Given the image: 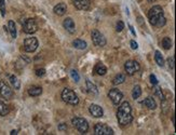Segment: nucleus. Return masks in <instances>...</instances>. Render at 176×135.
I'll return each mask as SVG.
<instances>
[{
    "instance_id": "f257e3e1",
    "label": "nucleus",
    "mask_w": 176,
    "mask_h": 135,
    "mask_svg": "<svg viewBox=\"0 0 176 135\" xmlns=\"http://www.w3.org/2000/svg\"><path fill=\"white\" fill-rule=\"evenodd\" d=\"M149 22L156 27H162L167 23V19L164 17V12L160 5H155L148 12Z\"/></svg>"
},
{
    "instance_id": "f03ea898",
    "label": "nucleus",
    "mask_w": 176,
    "mask_h": 135,
    "mask_svg": "<svg viewBox=\"0 0 176 135\" xmlns=\"http://www.w3.org/2000/svg\"><path fill=\"white\" fill-rule=\"evenodd\" d=\"M117 118L121 126H127L130 124L133 120L132 117V107L129 102H123L119 106L118 112H117Z\"/></svg>"
},
{
    "instance_id": "7ed1b4c3",
    "label": "nucleus",
    "mask_w": 176,
    "mask_h": 135,
    "mask_svg": "<svg viewBox=\"0 0 176 135\" xmlns=\"http://www.w3.org/2000/svg\"><path fill=\"white\" fill-rule=\"evenodd\" d=\"M62 98L63 100L66 103V104H69V105H78L79 103V98L77 96V94L75 93L72 90L70 89H64L62 92Z\"/></svg>"
},
{
    "instance_id": "20e7f679",
    "label": "nucleus",
    "mask_w": 176,
    "mask_h": 135,
    "mask_svg": "<svg viewBox=\"0 0 176 135\" xmlns=\"http://www.w3.org/2000/svg\"><path fill=\"white\" fill-rule=\"evenodd\" d=\"M72 122L75 128L80 133H86L89 131V123L86 119L80 118V117H76V118L72 119Z\"/></svg>"
},
{
    "instance_id": "39448f33",
    "label": "nucleus",
    "mask_w": 176,
    "mask_h": 135,
    "mask_svg": "<svg viewBox=\"0 0 176 135\" xmlns=\"http://www.w3.org/2000/svg\"><path fill=\"white\" fill-rule=\"evenodd\" d=\"M0 95L5 100H10L13 96V90L3 80H0Z\"/></svg>"
},
{
    "instance_id": "423d86ee",
    "label": "nucleus",
    "mask_w": 176,
    "mask_h": 135,
    "mask_svg": "<svg viewBox=\"0 0 176 135\" xmlns=\"http://www.w3.org/2000/svg\"><path fill=\"white\" fill-rule=\"evenodd\" d=\"M38 48V40L35 37H28L24 40V50L28 53L35 52Z\"/></svg>"
},
{
    "instance_id": "0eeeda50",
    "label": "nucleus",
    "mask_w": 176,
    "mask_h": 135,
    "mask_svg": "<svg viewBox=\"0 0 176 135\" xmlns=\"http://www.w3.org/2000/svg\"><path fill=\"white\" fill-rule=\"evenodd\" d=\"M23 31L28 35L35 34L38 31V25L34 19H27L23 23Z\"/></svg>"
},
{
    "instance_id": "6e6552de",
    "label": "nucleus",
    "mask_w": 176,
    "mask_h": 135,
    "mask_svg": "<svg viewBox=\"0 0 176 135\" xmlns=\"http://www.w3.org/2000/svg\"><path fill=\"white\" fill-rule=\"evenodd\" d=\"M92 41L96 47H105L106 46V38L104 37L102 33L97 31V29H93L92 31Z\"/></svg>"
},
{
    "instance_id": "1a4fd4ad",
    "label": "nucleus",
    "mask_w": 176,
    "mask_h": 135,
    "mask_svg": "<svg viewBox=\"0 0 176 135\" xmlns=\"http://www.w3.org/2000/svg\"><path fill=\"white\" fill-rule=\"evenodd\" d=\"M95 135H112L114 131L110 126H108L105 123H97L94 128Z\"/></svg>"
},
{
    "instance_id": "9d476101",
    "label": "nucleus",
    "mask_w": 176,
    "mask_h": 135,
    "mask_svg": "<svg viewBox=\"0 0 176 135\" xmlns=\"http://www.w3.org/2000/svg\"><path fill=\"white\" fill-rule=\"evenodd\" d=\"M124 69L127 75L133 76L135 72H137L141 69V66H139V64L137 63L136 61H127V63L124 64Z\"/></svg>"
},
{
    "instance_id": "9b49d317",
    "label": "nucleus",
    "mask_w": 176,
    "mask_h": 135,
    "mask_svg": "<svg viewBox=\"0 0 176 135\" xmlns=\"http://www.w3.org/2000/svg\"><path fill=\"white\" fill-rule=\"evenodd\" d=\"M108 96L115 105H119V103H120L123 98L122 92H121L120 90H118V89H111L108 93Z\"/></svg>"
},
{
    "instance_id": "f8f14e48",
    "label": "nucleus",
    "mask_w": 176,
    "mask_h": 135,
    "mask_svg": "<svg viewBox=\"0 0 176 135\" xmlns=\"http://www.w3.org/2000/svg\"><path fill=\"white\" fill-rule=\"evenodd\" d=\"M72 1H74V5L76 7V9L82 10V11H86L90 9V0H72Z\"/></svg>"
},
{
    "instance_id": "ddd939ff",
    "label": "nucleus",
    "mask_w": 176,
    "mask_h": 135,
    "mask_svg": "<svg viewBox=\"0 0 176 135\" xmlns=\"http://www.w3.org/2000/svg\"><path fill=\"white\" fill-rule=\"evenodd\" d=\"M89 110H90L91 115H92L93 117H95V118H101V117H103V115H104V110H103V108L101 107L100 105L92 104L90 106V108H89Z\"/></svg>"
},
{
    "instance_id": "4468645a",
    "label": "nucleus",
    "mask_w": 176,
    "mask_h": 135,
    "mask_svg": "<svg viewBox=\"0 0 176 135\" xmlns=\"http://www.w3.org/2000/svg\"><path fill=\"white\" fill-rule=\"evenodd\" d=\"M63 26H64V28H65L66 31H67L69 34H74L75 31H76L75 22L72 21V19H70V17H67V19L64 20V22H63Z\"/></svg>"
},
{
    "instance_id": "2eb2a0df",
    "label": "nucleus",
    "mask_w": 176,
    "mask_h": 135,
    "mask_svg": "<svg viewBox=\"0 0 176 135\" xmlns=\"http://www.w3.org/2000/svg\"><path fill=\"white\" fill-rule=\"evenodd\" d=\"M66 12H67V5H66L65 3L61 2L54 7V13H55L56 15H58V16L64 15Z\"/></svg>"
},
{
    "instance_id": "dca6fc26",
    "label": "nucleus",
    "mask_w": 176,
    "mask_h": 135,
    "mask_svg": "<svg viewBox=\"0 0 176 135\" xmlns=\"http://www.w3.org/2000/svg\"><path fill=\"white\" fill-rule=\"evenodd\" d=\"M143 104L145 105L146 107H148L149 109H156V107H157V103H156V100H153V97H150V96L145 98Z\"/></svg>"
},
{
    "instance_id": "f3484780",
    "label": "nucleus",
    "mask_w": 176,
    "mask_h": 135,
    "mask_svg": "<svg viewBox=\"0 0 176 135\" xmlns=\"http://www.w3.org/2000/svg\"><path fill=\"white\" fill-rule=\"evenodd\" d=\"M72 43H74V47L76 48V49H79V50H84V49H86V47H88L86 42L83 41V40H81V39L74 40Z\"/></svg>"
},
{
    "instance_id": "a211bd4d",
    "label": "nucleus",
    "mask_w": 176,
    "mask_h": 135,
    "mask_svg": "<svg viewBox=\"0 0 176 135\" xmlns=\"http://www.w3.org/2000/svg\"><path fill=\"white\" fill-rule=\"evenodd\" d=\"M42 93V89L40 88V86H31V88H29V90H28V94H29L30 96H39L40 94Z\"/></svg>"
},
{
    "instance_id": "6ab92c4d",
    "label": "nucleus",
    "mask_w": 176,
    "mask_h": 135,
    "mask_svg": "<svg viewBox=\"0 0 176 135\" xmlns=\"http://www.w3.org/2000/svg\"><path fill=\"white\" fill-rule=\"evenodd\" d=\"M95 72L98 75V76H104L105 74L107 72V68L104 64L98 63L97 65L95 66Z\"/></svg>"
},
{
    "instance_id": "aec40b11",
    "label": "nucleus",
    "mask_w": 176,
    "mask_h": 135,
    "mask_svg": "<svg viewBox=\"0 0 176 135\" xmlns=\"http://www.w3.org/2000/svg\"><path fill=\"white\" fill-rule=\"evenodd\" d=\"M86 90H88L90 93H92V94H97L98 93L97 86H95L94 83H92L90 80H86Z\"/></svg>"
},
{
    "instance_id": "412c9836",
    "label": "nucleus",
    "mask_w": 176,
    "mask_h": 135,
    "mask_svg": "<svg viewBox=\"0 0 176 135\" xmlns=\"http://www.w3.org/2000/svg\"><path fill=\"white\" fill-rule=\"evenodd\" d=\"M8 27H9V31L11 37L16 38V26H15V23L13 21H9V24H8Z\"/></svg>"
},
{
    "instance_id": "4be33fe9",
    "label": "nucleus",
    "mask_w": 176,
    "mask_h": 135,
    "mask_svg": "<svg viewBox=\"0 0 176 135\" xmlns=\"http://www.w3.org/2000/svg\"><path fill=\"white\" fill-rule=\"evenodd\" d=\"M155 60H156V62H157V64L160 66V67H163V66H164V60H163V56L159 51L155 52Z\"/></svg>"
},
{
    "instance_id": "5701e85b",
    "label": "nucleus",
    "mask_w": 176,
    "mask_h": 135,
    "mask_svg": "<svg viewBox=\"0 0 176 135\" xmlns=\"http://www.w3.org/2000/svg\"><path fill=\"white\" fill-rule=\"evenodd\" d=\"M125 81V76L123 74H118L116 75V77L112 79V83L115 84V86H118V84H121L123 83V82Z\"/></svg>"
},
{
    "instance_id": "b1692460",
    "label": "nucleus",
    "mask_w": 176,
    "mask_h": 135,
    "mask_svg": "<svg viewBox=\"0 0 176 135\" xmlns=\"http://www.w3.org/2000/svg\"><path fill=\"white\" fill-rule=\"evenodd\" d=\"M9 111H10L9 107H8L2 100H0V116H7V115L9 114Z\"/></svg>"
},
{
    "instance_id": "393cba45",
    "label": "nucleus",
    "mask_w": 176,
    "mask_h": 135,
    "mask_svg": "<svg viewBox=\"0 0 176 135\" xmlns=\"http://www.w3.org/2000/svg\"><path fill=\"white\" fill-rule=\"evenodd\" d=\"M141 95V88L138 86V84H136V86H134V88H133V91H132V96L133 98H138L139 96Z\"/></svg>"
},
{
    "instance_id": "a878e982",
    "label": "nucleus",
    "mask_w": 176,
    "mask_h": 135,
    "mask_svg": "<svg viewBox=\"0 0 176 135\" xmlns=\"http://www.w3.org/2000/svg\"><path fill=\"white\" fill-rule=\"evenodd\" d=\"M10 82H11V84L13 86V88L15 89V90H19L20 86H21V83H20L19 79H17L15 76H10Z\"/></svg>"
},
{
    "instance_id": "bb28decb",
    "label": "nucleus",
    "mask_w": 176,
    "mask_h": 135,
    "mask_svg": "<svg viewBox=\"0 0 176 135\" xmlns=\"http://www.w3.org/2000/svg\"><path fill=\"white\" fill-rule=\"evenodd\" d=\"M162 47L164 48L165 50H169V49H171V48H172V41H171V39H170L169 37L163 38V40H162Z\"/></svg>"
},
{
    "instance_id": "cd10ccee",
    "label": "nucleus",
    "mask_w": 176,
    "mask_h": 135,
    "mask_svg": "<svg viewBox=\"0 0 176 135\" xmlns=\"http://www.w3.org/2000/svg\"><path fill=\"white\" fill-rule=\"evenodd\" d=\"M0 12H1V15L5 16L6 15V3L5 0H0Z\"/></svg>"
},
{
    "instance_id": "c85d7f7f",
    "label": "nucleus",
    "mask_w": 176,
    "mask_h": 135,
    "mask_svg": "<svg viewBox=\"0 0 176 135\" xmlns=\"http://www.w3.org/2000/svg\"><path fill=\"white\" fill-rule=\"evenodd\" d=\"M70 75H72V79H74L76 82H78L79 80H80V76H79V74L76 71V70H74V69H72V71H70Z\"/></svg>"
},
{
    "instance_id": "c756f323",
    "label": "nucleus",
    "mask_w": 176,
    "mask_h": 135,
    "mask_svg": "<svg viewBox=\"0 0 176 135\" xmlns=\"http://www.w3.org/2000/svg\"><path fill=\"white\" fill-rule=\"evenodd\" d=\"M155 93H156V95H157V96H159V98L161 100H164V96H163L162 92H161V89H160V88H156L155 89Z\"/></svg>"
},
{
    "instance_id": "7c9ffc66",
    "label": "nucleus",
    "mask_w": 176,
    "mask_h": 135,
    "mask_svg": "<svg viewBox=\"0 0 176 135\" xmlns=\"http://www.w3.org/2000/svg\"><path fill=\"white\" fill-rule=\"evenodd\" d=\"M124 28V23H123L122 21H119L118 23H117V31H122V29Z\"/></svg>"
},
{
    "instance_id": "2f4dec72",
    "label": "nucleus",
    "mask_w": 176,
    "mask_h": 135,
    "mask_svg": "<svg viewBox=\"0 0 176 135\" xmlns=\"http://www.w3.org/2000/svg\"><path fill=\"white\" fill-rule=\"evenodd\" d=\"M36 75H37L38 77H42V76L46 75V69H43V68H39V69L36 70Z\"/></svg>"
},
{
    "instance_id": "473e14b6",
    "label": "nucleus",
    "mask_w": 176,
    "mask_h": 135,
    "mask_svg": "<svg viewBox=\"0 0 176 135\" xmlns=\"http://www.w3.org/2000/svg\"><path fill=\"white\" fill-rule=\"evenodd\" d=\"M167 63L171 69H174V57H169L167 58Z\"/></svg>"
},
{
    "instance_id": "72a5a7b5",
    "label": "nucleus",
    "mask_w": 176,
    "mask_h": 135,
    "mask_svg": "<svg viewBox=\"0 0 176 135\" xmlns=\"http://www.w3.org/2000/svg\"><path fill=\"white\" fill-rule=\"evenodd\" d=\"M150 82L152 84H158V79H157V77H156L155 75H150Z\"/></svg>"
},
{
    "instance_id": "f704fd0d",
    "label": "nucleus",
    "mask_w": 176,
    "mask_h": 135,
    "mask_svg": "<svg viewBox=\"0 0 176 135\" xmlns=\"http://www.w3.org/2000/svg\"><path fill=\"white\" fill-rule=\"evenodd\" d=\"M130 44H131V48H132L133 50H136L137 48H138V44H137L134 40H132V41L130 42Z\"/></svg>"
},
{
    "instance_id": "c9c22d12",
    "label": "nucleus",
    "mask_w": 176,
    "mask_h": 135,
    "mask_svg": "<svg viewBox=\"0 0 176 135\" xmlns=\"http://www.w3.org/2000/svg\"><path fill=\"white\" fill-rule=\"evenodd\" d=\"M58 130L61 131H64V130H67V126H66L65 123H62L60 126H58Z\"/></svg>"
},
{
    "instance_id": "e433bc0d",
    "label": "nucleus",
    "mask_w": 176,
    "mask_h": 135,
    "mask_svg": "<svg viewBox=\"0 0 176 135\" xmlns=\"http://www.w3.org/2000/svg\"><path fill=\"white\" fill-rule=\"evenodd\" d=\"M130 29H131V33H132L133 35L135 36V31H134V28H133V26H131V25H130Z\"/></svg>"
},
{
    "instance_id": "4c0bfd02",
    "label": "nucleus",
    "mask_w": 176,
    "mask_h": 135,
    "mask_svg": "<svg viewBox=\"0 0 176 135\" xmlns=\"http://www.w3.org/2000/svg\"><path fill=\"white\" fill-rule=\"evenodd\" d=\"M10 134H12V135H14V134H17V131H16V130H13V131H12L11 133H10Z\"/></svg>"
},
{
    "instance_id": "58836bf2",
    "label": "nucleus",
    "mask_w": 176,
    "mask_h": 135,
    "mask_svg": "<svg viewBox=\"0 0 176 135\" xmlns=\"http://www.w3.org/2000/svg\"><path fill=\"white\" fill-rule=\"evenodd\" d=\"M155 1H157V0H148L149 3H152V2H155Z\"/></svg>"
}]
</instances>
